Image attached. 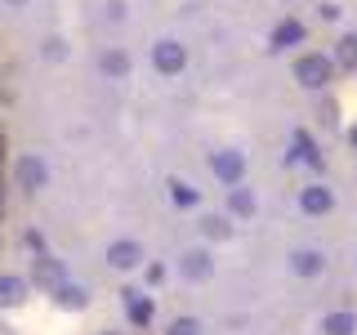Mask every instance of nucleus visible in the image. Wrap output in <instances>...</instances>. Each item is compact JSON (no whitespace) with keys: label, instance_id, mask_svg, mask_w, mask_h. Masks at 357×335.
Instances as JSON below:
<instances>
[{"label":"nucleus","instance_id":"obj_1","mask_svg":"<svg viewBox=\"0 0 357 335\" xmlns=\"http://www.w3.org/2000/svg\"><path fill=\"white\" fill-rule=\"evenodd\" d=\"M295 81L308 85V89H321L331 81V59H321V54H308V59L295 63Z\"/></svg>","mask_w":357,"mask_h":335},{"label":"nucleus","instance_id":"obj_2","mask_svg":"<svg viewBox=\"0 0 357 335\" xmlns=\"http://www.w3.org/2000/svg\"><path fill=\"white\" fill-rule=\"evenodd\" d=\"M215 174L223 179V184H237L241 179V170H245V161H241V152H215Z\"/></svg>","mask_w":357,"mask_h":335},{"label":"nucleus","instance_id":"obj_3","mask_svg":"<svg viewBox=\"0 0 357 335\" xmlns=\"http://www.w3.org/2000/svg\"><path fill=\"white\" fill-rule=\"evenodd\" d=\"M183 63H188L183 45H174V40H161V45H156V67H161V72H178Z\"/></svg>","mask_w":357,"mask_h":335},{"label":"nucleus","instance_id":"obj_4","mask_svg":"<svg viewBox=\"0 0 357 335\" xmlns=\"http://www.w3.org/2000/svg\"><path fill=\"white\" fill-rule=\"evenodd\" d=\"M299 206H304L308 215H326V210H331V188H304Z\"/></svg>","mask_w":357,"mask_h":335},{"label":"nucleus","instance_id":"obj_5","mask_svg":"<svg viewBox=\"0 0 357 335\" xmlns=\"http://www.w3.org/2000/svg\"><path fill=\"white\" fill-rule=\"evenodd\" d=\"M299 40H304V22H295V18L273 31V50H290V45H299Z\"/></svg>","mask_w":357,"mask_h":335},{"label":"nucleus","instance_id":"obj_6","mask_svg":"<svg viewBox=\"0 0 357 335\" xmlns=\"http://www.w3.org/2000/svg\"><path fill=\"white\" fill-rule=\"evenodd\" d=\"M107 260L116 264V268H134V264H139V246H134V241H116L107 251Z\"/></svg>","mask_w":357,"mask_h":335},{"label":"nucleus","instance_id":"obj_7","mask_svg":"<svg viewBox=\"0 0 357 335\" xmlns=\"http://www.w3.org/2000/svg\"><path fill=\"white\" fill-rule=\"evenodd\" d=\"M18 179H22V188H40L45 184V165L36 161V156H27V161L18 165Z\"/></svg>","mask_w":357,"mask_h":335},{"label":"nucleus","instance_id":"obj_8","mask_svg":"<svg viewBox=\"0 0 357 335\" xmlns=\"http://www.w3.org/2000/svg\"><path fill=\"white\" fill-rule=\"evenodd\" d=\"M126 299H130V322H134V327H148V322H152V304L139 299L134 290H126Z\"/></svg>","mask_w":357,"mask_h":335},{"label":"nucleus","instance_id":"obj_9","mask_svg":"<svg viewBox=\"0 0 357 335\" xmlns=\"http://www.w3.org/2000/svg\"><path fill=\"white\" fill-rule=\"evenodd\" d=\"M353 331H357L353 313H331V318H326V335H353Z\"/></svg>","mask_w":357,"mask_h":335},{"label":"nucleus","instance_id":"obj_10","mask_svg":"<svg viewBox=\"0 0 357 335\" xmlns=\"http://www.w3.org/2000/svg\"><path fill=\"white\" fill-rule=\"evenodd\" d=\"M295 273L317 277V273H321V255H317V251H299V255H295Z\"/></svg>","mask_w":357,"mask_h":335},{"label":"nucleus","instance_id":"obj_11","mask_svg":"<svg viewBox=\"0 0 357 335\" xmlns=\"http://www.w3.org/2000/svg\"><path fill=\"white\" fill-rule=\"evenodd\" d=\"M85 299H89L85 286H67V282L59 286V304H63V308H85Z\"/></svg>","mask_w":357,"mask_h":335},{"label":"nucleus","instance_id":"obj_12","mask_svg":"<svg viewBox=\"0 0 357 335\" xmlns=\"http://www.w3.org/2000/svg\"><path fill=\"white\" fill-rule=\"evenodd\" d=\"M183 273H188V277H210V255L192 251V255L183 260Z\"/></svg>","mask_w":357,"mask_h":335},{"label":"nucleus","instance_id":"obj_13","mask_svg":"<svg viewBox=\"0 0 357 335\" xmlns=\"http://www.w3.org/2000/svg\"><path fill=\"white\" fill-rule=\"evenodd\" d=\"M22 290H27V286H22L18 277H0V304H18Z\"/></svg>","mask_w":357,"mask_h":335},{"label":"nucleus","instance_id":"obj_14","mask_svg":"<svg viewBox=\"0 0 357 335\" xmlns=\"http://www.w3.org/2000/svg\"><path fill=\"white\" fill-rule=\"evenodd\" d=\"M335 59H340V67H357V36H344L340 50H335Z\"/></svg>","mask_w":357,"mask_h":335},{"label":"nucleus","instance_id":"obj_15","mask_svg":"<svg viewBox=\"0 0 357 335\" xmlns=\"http://www.w3.org/2000/svg\"><path fill=\"white\" fill-rule=\"evenodd\" d=\"M103 72L107 76H126L130 72V59H126V54H103Z\"/></svg>","mask_w":357,"mask_h":335},{"label":"nucleus","instance_id":"obj_16","mask_svg":"<svg viewBox=\"0 0 357 335\" xmlns=\"http://www.w3.org/2000/svg\"><path fill=\"white\" fill-rule=\"evenodd\" d=\"M40 282L45 286H63V268L54 264V260H40Z\"/></svg>","mask_w":357,"mask_h":335},{"label":"nucleus","instance_id":"obj_17","mask_svg":"<svg viewBox=\"0 0 357 335\" xmlns=\"http://www.w3.org/2000/svg\"><path fill=\"white\" fill-rule=\"evenodd\" d=\"M295 148H299V156H304L308 165H321V156H317V148H312L308 134H295Z\"/></svg>","mask_w":357,"mask_h":335},{"label":"nucleus","instance_id":"obj_18","mask_svg":"<svg viewBox=\"0 0 357 335\" xmlns=\"http://www.w3.org/2000/svg\"><path fill=\"white\" fill-rule=\"evenodd\" d=\"M232 210H237V215H250V210H255V197L245 193V188H237V193H232Z\"/></svg>","mask_w":357,"mask_h":335},{"label":"nucleus","instance_id":"obj_19","mask_svg":"<svg viewBox=\"0 0 357 335\" xmlns=\"http://www.w3.org/2000/svg\"><path fill=\"white\" fill-rule=\"evenodd\" d=\"M174 201H178V206H192V201H197V188H188V184H178V179H174Z\"/></svg>","mask_w":357,"mask_h":335},{"label":"nucleus","instance_id":"obj_20","mask_svg":"<svg viewBox=\"0 0 357 335\" xmlns=\"http://www.w3.org/2000/svg\"><path fill=\"white\" fill-rule=\"evenodd\" d=\"M197 331H201V327H197L192 318H178L174 327H170V335H197Z\"/></svg>","mask_w":357,"mask_h":335},{"label":"nucleus","instance_id":"obj_21","mask_svg":"<svg viewBox=\"0 0 357 335\" xmlns=\"http://www.w3.org/2000/svg\"><path fill=\"white\" fill-rule=\"evenodd\" d=\"M206 237H228V223L210 215V219H206Z\"/></svg>","mask_w":357,"mask_h":335},{"label":"nucleus","instance_id":"obj_22","mask_svg":"<svg viewBox=\"0 0 357 335\" xmlns=\"http://www.w3.org/2000/svg\"><path fill=\"white\" fill-rule=\"evenodd\" d=\"M349 139H353V148H357V126H353V130H349Z\"/></svg>","mask_w":357,"mask_h":335}]
</instances>
